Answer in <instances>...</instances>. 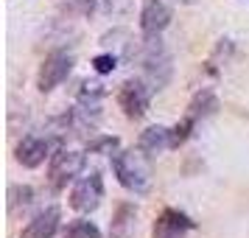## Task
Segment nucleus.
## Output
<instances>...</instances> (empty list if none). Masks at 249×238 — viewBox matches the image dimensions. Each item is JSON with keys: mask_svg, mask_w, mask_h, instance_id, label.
Wrapping results in <instances>:
<instances>
[{"mask_svg": "<svg viewBox=\"0 0 249 238\" xmlns=\"http://www.w3.org/2000/svg\"><path fill=\"white\" fill-rule=\"evenodd\" d=\"M84 168V154L81 151H70V148H59L51 157V185L53 188H68V182H73Z\"/></svg>", "mask_w": 249, "mask_h": 238, "instance_id": "obj_4", "label": "nucleus"}, {"mask_svg": "<svg viewBox=\"0 0 249 238\" xmlns=\"http://www.w3.org/2000/svg\"><path fill=\"white\" fill-rule=\"evenodd\" d=\"M182 3H193V0H182Z\"/></svg>", "mask_w": 249, "mask_h": 238, "instance_id": "obj_16", "label": "nucleus"}, {"mask_svg": "<svg viewBox=\"0 0 249 238\" xmlns=\"http://www.w3.org/2000/svg\"><path fill=\"white\" fill-rule=\"evenodd\" d=\"M56 230H59V207H48L34 221H28V227L23 230V238H53Z\"/></svg>", "mask_w": 249, "mask_h": 238, "instance_id": "obj_10", "label": "nucleus"}, {"mask_svg": "<svg viewBox=\"0 0 249 238\" xmlns=\"http://www.w3.org/2000/svg\"><path fill=\"white\" fill-rule=\"evenodd\" d=\"M70 70H73V56H70V54H65V51L51 54V56L42 62V68H39V79H36L39 92H51L53 87H59V84L70 76Z\"/></svg>", "mask_w": 249, "mask_h": 238, "instance_id": "obj_5", "label": "nucleus"}, {"mask_svg": "<svg viewBox=\"0 0 249 238\" xmlns=\"http://www.w3.org/2000/svg\"><path fill=\"white\" fill-rule=\"evenodd\" d=\"M137 227V210L132 204H121L112 216V224H109V236L112 238H132Z\"/></svg>", "mask_w": 249, "mask_h": 238, "instance_id": "obj_12", "label": "nucleus"}, {"mask_svg": "<svg viewBox=\"0 0 249 238\" xmlns=\"http://www.w3.org/2000/svg\"><path fill=\"white\" fill-rule=\"evenodd\" d=\"M65 238H101V230L92 224V221L79 219V221H70V224H68Z\"/></svg>", "mask_w": 249, "mask_h": 238, "instance_id": "obj_13", "label": "nucleus"}, {"mask_svg": "<svg viewBox=\"0 0 249 238\" xmlns=\"http://www.w3.org/2000/svg\"><path fill=\"white\" fill-rule=\"evenodd\" d=\"M118 146V140L115 137H104V140H98V143H92V151H112V148Z\"/></svg>", "mask_w": 249, "mask_h": 238, "instance_id": "obj_15", "label": "nucleus"}, {"mask_svg": "<svg viewBox=\"0 0 249 238\" xmlns=\"http://www.w3.org/2000/svg\"><path fill=\"white\" fill-rule=\"evenodd\" d=\"M92 68H95V73L107 76V73H112V70L118 68V56H115V54H101V56L92 59Z\"/></svg>", "mask_w": 249, "mask_h": 238, "instance_id": "obj_14", "label": "nucleus"}, {"mask_svg": "<svg viewBox=\"0 0 249 238\" xmlns=\"http://www.w3.org/2000/svg\"><path fill=\"white\" fill-rule=\"evenodd\" d=\"M101 199H104V182L98 177V171L81 177L70 191V207L79 210V213H92L101 204Z\"/></svg>", "mask_w": 249, "mask_h": 238, "instance_id": "obj_3", "label": "nucleus"}, {"mask_svg": "<svg viewBox=\"0 0 249 238\" xmlns=\"http://www.w3.org/2000/svg\"><path fill=\"white\" fill-rule=\"evenodd\" d=\"M137 56L143 62V76H146L148 87L151 90H162L171 79V54L160 42V34L146 37L140 42V48H137Z\"/></svg>", "mask_w": 249, "mask_h": 238, "instance_id": "obj_1", "label": "nucleus"}, {"mask_svg": "<svg viewBox=\"0 0 249 238\" xmlns=\"http://www.w3.org/2000/svg\"><path fill=\"white\" fill-rule=\"evenodd\" d=\"M143 154H146L143 148L140 151H121L112 160L118 182L132 193H146L151 185V168H148V160Z\"/></svg>", "mask_w": 249, "mask_h": 238, "instance_id": "obj_2", "label": "nucleus"}, {"mask_svg": "<svg viewBox=\"0 0 249 238\" xmlns=\"http://www.w3.org/2000/svg\"><path fill=\"white\" fill-rule=\"evenodd\" d=\"M171 23V9L162 3V0H148L140 12V28L143 34L151 37V34H162Z\"/></svg>", "mask_w": 249, "mask_h": 238, "instance_id": "obj_7", "label": "nucleus"}, {"mask_svg": "<svg viewBox=\"0 0 249 238\" xmlns=\"http://www.w3.org/2000/svg\"><path fill=\"white\" fill-rule=\"evenodd\" d=\"M148 98H151V87H146V81H126L118 92V104L126 112V118H132V121L146 115Z\"/></svg>", "mask_w": 249, "mask_h": 238, "instance_id": "obj_6", "label": "nucleus"}, {"mask_svg": "<svg viewBox=\"0 0 249 238\" xmlns=\"http://www.w3.org/2000/svg\"><path fill=\"white\" fill-rule=\"evenodd\" d=\"M45 157H48V140L45 137L28 135V137H23V143L17 146V163L25 165V168H36V165H42Z\"/></svg>", "mask_w": 249, "mask_h": 238, "instance_id": "obj_9", "label": "nucleus"}, {"mask_svg": "<svg viewBox=\"0 0 249 238\" xmlns=\"http://www.w3.org/2000/svg\"><path fill=\"white\" fill-rule=\"evenodd\" d=\"M171 146H174V140H171V132L165 126H151V129H146L140 135V148L146 151L148 157H157V154H162Z\"/></svg>", "mask_w": 249, "mask_h": 238, "instance_id": "obj_11", "label": "nucleus"}, {"mask_svg": "<svg viewBox=\"0 0 249 238\" xmlns=\"http://www.w3.org/2000/svg\"><path fill=\"white\" fill-rule=\"evenodd\" d=\"M193 230V221L179 210H162L154 224V238H185Z\"/></svg>", "mask_w": 249, "mask_h": 238, "instance_id": "obj_8", "label": "nucleus"}]
</instances>
